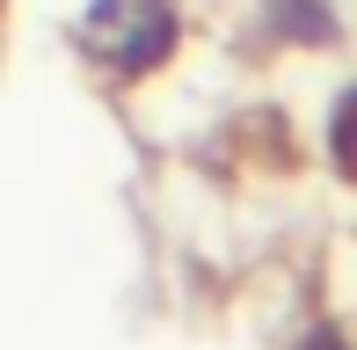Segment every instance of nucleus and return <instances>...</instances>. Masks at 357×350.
I'll return each instance as SVG.
<instances>
[{"instance_id":"nucleus-2","label":"nucleus","mask_w":357,"mask_h":350,"mask_svg":"<svg viewBox=\"0 0 357 350\" xmlns=\"http://www.w3.org/2000/svg\"><path fill=\"white\" fill-rule=\"evenodd\" d=\"M335 146H343V161L357 168V95L343 102V124H335Z\"/></svg>"},{"instance_id":"nucleus-1","label":"nucleus","mask_w":357,"mask_h":350,"mask_svg":"<svg viewBox=\"0 0 357 350\" xmlns=\"http://www.w3.org/2000/svg\"><path fill=\"white\" fill-rule=\"evenodd\" d=\"M80 44L117 73H146L175 52V15L168 0H95V15L80 22Z\"/></svg>"}]
</instances>
